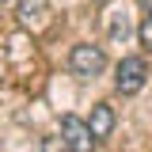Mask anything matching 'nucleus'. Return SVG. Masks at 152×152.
I'll use <instances>...</instances> for the list:
<instances>
[{"label":"nucleus","mask_w":152,"mask_h":152,"mask_svg":"<svg viewBox=\"0 0 152 152\" xmlns=\"http://www.w3.org/2000/svg\"><path fill=\"white\" fill-rule=\"evenodd\" d=\"M46 8H50V0H19V19L31 23V19L46 15Z\"/></svg>","instance_id":"nucleus-5"},{"label":"nucleus","mask_w":152,"mask_h":152,"mask_svg":"<svg viewBox=\"0 0 152 152\" xmlns=\"http://www.w3.org/2000/svg\"><path fill=\"white\" fill-rule=\"evenodd\" d=\"M137 38H141V46L145 50H152V15L141 19V27H137Z\"/></svg>","instance_id":"nucleus-8"},{"label":"nucleus","mask_w":152,"mask_h":152,"mask_svg":"<svg viewBox=\"0 0 152 152\" xmlns=\"http://www.w3.org/2000/svg\"><path fill=\"white\" fill-rule=\"evenodd\" d=\"M141 4H145V12H148V15H152V0H141Z\"/></svg>","instance_id":"nucleus-9"},{"label":"nucleus","mask_w":152,"mask_h":152,"mask_svg":"<svg viewBox=\"0 0 152 152\" xmlns=\"http://www.w3.org/2000/svg\"><path fill=\"white\" fill-rule=\"evenodd\" d=\"M88 129H91L95 145L110 137V129H114V107H110V103H95V107H91V118H88Z\"/></svg>","instance_id":"nucleus-4"},{"label":"nucleus","mask_w":152,"mask_h":152,"mask_svg":"<svg viewBox=\"0 0 152 152\" xmlns=\"http://www.w3.org/2000/svg\"><path fill=\"white\" fill-rule=\"evenodd\" d=\"M61 137L72 145V152H91L95 148V137H91V129H88V122L76 118V114H65V118H61Z\"/></svg>","instance_id":"nucleus-3"},{"label":"nucleus","mask_w":152,"mask_h":152,"mask_svg":"<svg viewBox=\"0 0 152 152\" xmlns=\"http://www.w3.org/2000/svg\"><path fill=\"white\" fill-rule=\"evenodd\" d=\"M91 4H107V0H91Z\"/></svg>","instance_id":"nucleus-10"},{"label":"nucleus","mask_w":152,"mask_h":152,"mask_svg":"<svg viewBox=\"0 0 152 152\" xmlns=\"http://www.w3.org/2000/svg\"><path fill=\"white\" fill-rule=\"evenodd\" d=\"M145 80H148L145 57H122V61H118V69H114V88L122 95H137L145 88Z\"/></svg>","instance_id":"nucleus-2"},{"label":"nucleus","mask_w":152,"mask_h":152,"mask_svg":"<svg viewBox=\"0 0 152 152\" xmlns=\"http://www.w3.org/2000/svg\"><path fill=\"white\" fill-rule=\"evenodd\" d=\"M0 4H8V0H0Z\"/></svg>","instance_id":"nucleus-11"},{"label":"nucleus","mask_w":152,"mask_h":152,"mask_svg":"<svg viewBox=\"0 0 152 152\" xmlns=\"http://www.w3.org/2000/svg\"><path fill=\"white\" fill-rule=\"evenodd\" d=\"M42 152H72V145L61 133H50V137H42Z\"/></svg>","instance_id":"nucleus-6"},{"label":"nucleus","mask_w":152,"mask_h":152,"mask_svg":"<svg viewBox=\"0 0 152 152\" xmlns=\"http://www.w3.org/2000/svg\"><path fill=\"white\" fill-rule=\"evenodd\" d=\"M126 34H129L126 15H114V19H110V38H114V42H126Z\"/></svg>","instance_id":"nucleus-7"},{"label":"nucleus","mask_w":152,"mask_h":152,"mask_svg":"<svg viewBox=\"0 0 152 152\" xmlns=\"http://www.w3.org/2000/svg\"><path fill=\"white\" fill-rule=\"evenodd\" d=\"M107 69V53L103 46H91V42H76L69 50V72L76 80H95V76Z\"/></svg>","instance_id":"nucleus-1"}]
</instances>
